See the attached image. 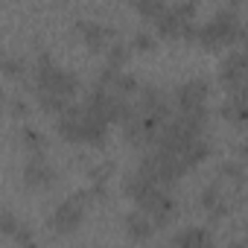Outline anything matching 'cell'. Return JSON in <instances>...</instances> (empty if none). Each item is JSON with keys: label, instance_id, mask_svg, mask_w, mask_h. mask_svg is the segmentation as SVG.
Returning <instances> with one entry per match:
<instances>
[{"label": "cell", "instance_id": "cell-1", "mask_svg": "<svg viewBox=\"0 0 248 248\" xmlns=\"http://www.w3.org/2000/svg\"><path fill=\"white\" fill-rule=\"evenodd\" d=\"M79 93V76L56 64L53 59H41L35 64V96L38 105L59 117L67 105H73V96Z\"/></svg>", "mask_w": 248, "mask_h": 248}, {"label": "cell", "instance_id": "cell-2", "mask_svg": "<svg viewBox=\"0 0 248 248\" xmlns=\"http://www.w3.org/2000/svg\"><path fill=\"white\" fill-rule=\"evenodd\" d=\"M108 129L111 123L99 120L96 114H91L85 105H67L59 117H56V132L62 140L67 143H82V146H102L108 140Z\"/></svg>", "mask_w": 248, "mask_h": 248}, {"label": "cell", "instance_id": "cell-3", "mask_svg": "<svg viewBox=\"0 0 248 248\" xmlns=\"http://www.w3.org/2000/svg\"><path fill=\"white\" fill-rule=\"evenodd\" d=\"M199 47L204 50H222L233 44H248V24L239 18L236 9H219L207 24L199 27Z\"/></svg>", "mask_w": 248, "mask_h": 248}, {"label": "cell", "instance_id": "cell-4", "mask_svg": "<svg viewBox=\"0 0 248 248\" xmlns=\"http://www.w3.org/2000/svg\"><path fill=\"white\" fill-rule=\"evenodd\" d=\"M196 12H199V0H178L170 3L161 18L155 21V32L164 41H196L199 38V27L196 24Z\"/></svg>", "mask_w": 248, "mask_h": 248}, {"label": "cell", "instance_id": "cell-5", "mask_svg": "<svg viewBox=\"0 0 248 248\" xmlns=\"http://www.w3.org/2000/svg\"><path fill=\"white\" fill-rule=\"evenodd\" d=\"M93 199L88 196V190L85 193H76V196H70V199H64V202H59L56 207H53V213H50V228L59 233V236H70V233H76L82 225H85V216H88V204H91Z\"/></svg>", "mask_w": 248, "mask_h": 248}, {"label": "cell", "instance_id": "cell-6", "mask_svg": "<svg viewBox=\"0 0 248 248\" xmlns=\"http://www.w3.org/2000/svg\"><path fill=\"white\" fill-rule=\"evenodd\" d=\"M233 196H236V190H231L222 178L210 181V184L202 190V199H199L204 216H207L210 222H222V219H228V216L233 213V207H236Z\"/></svg>", "mask_w": 248, "mask_h": 248}, {"label": "cell", "instance_id": "cell-7", "mask_svg": "<svg viewBox=\"0 0 248 248\" xmlns=\"http://www.w3.org/2000/svg\"><path fill=\"white\" fill-rule=\"evenodd\" d=\"M207 102H210V88H207L204 79H187L172 93V105L181 114H202V117H207Z\"/></svg>", "mask_w": 248, "mask_h": 248}, {"label": "cell", "instance_id": "cell-8", "mask_svg": "<svg viewBox=\"0 0 248 248\" xmlns=\"http://www.w3.org/2000/svg\"><path fill=\"white\" fill-rule=\"evenodd\" d=\"M219 85L228 93H239L248 88V44L233 50L222 64H219Z\"/></svg>", "mask_w": 248, "mask_h": 248}, {"label": "cell", "instance_id": "cell-9", "mask_svg": "<svg viewBox=\"0 0 248 248\" xmlns=\"http://www.w3.org/2000/svg\"><path fill=\"white\" fill-rule=\"evenodd\" d=\"M56 178H59V172H56V167H53L44 155H30V158L24 161L21 181H24L27 190H35V193L50 190V187L56 184Z\"/></svg>", "mask_w": 248, "mask_h": 248}, {"label": "cell", "instance_id": "cell-10", "mask_svg": "<svg viewBox=\"0 0 248 248\" xmlns=\"http://www.w3.org/2000/svg\"><path fill=\"white\" fill-rule=\"evenodd\" d=\"M76 32H79V38L85 41V47L93 50V53H105V50L117 41V32L108 30V27L99 24V21H79V24H76Z\"/></svg>", "mask_w": 248, "mask_h": 248}, {"label": "cell", "instance_id": "cell-11", "mask_svg": "<svg viewBox=\"0 0 248 248\" xmlns=\"http://www.w3.org/2000/svg\"><path fill=\"white\" fill-rule=\"evenodd\" d=\"M123 228H126V236H129L132 242H149V239L155 236V231H158V222H155L146 210L135 207L126 219H123Z\"/></svg>", "mask_w": 248, "mask_h": 248}, {"label": "cell", "instance_id": "cell-12", "mask_svg": "<svg viewBox=\"0 0 248 248\" xmlns=\"http://www.w3.org/2000/svg\"><path fill=\"white\" fill-rule=\"evenodd\" d=\"M222 117L228 123H245L248 120V99L242 93H228V99L222 105Z\"/></svg>", "mask_w": 248, "mask_h": 248}, {"label": "cell", "instance_id": "cell-13", "mask_svg": "<svg viewBox=\"0 0 248 248\" xmlns=\"http://www.w3.org/2000/svg\"><path fill=\"white\" fill-rule=\"evenodd\" d=\"M18 140H21V146H24L27 155H44V149H47L44 135H41L38 129H32V126H24L21 135H18Z\"/></svg>", "mask_w": 248, "mask_h": 248}, {"label": "cell", "instance_id": "cell-14", "mask_svg": "<svg viewBox=\"0 0 248 248\" xmlns=\"http://www.w3.org/2000/svg\"><path fill=\"white\" fill-rule=\"evenodd\" d=\"M213 233L207 228H184L172 236V245H210Z\"/></svg>", "mask_w": 248, "mask_h": 248}, {"label": "cell", "instance_id": "cell-15", "mask_svg": "<svg viewBox=\"0 0 248 248\" xmlns=\"http://www.w3.org/2000/svg\"><path fill=\"white\" fill-rule=\"evenodd\" d=\"M172 3V0H135V9H138V15L143 18V21H158L161 18V12L167 9Z\"/></svg>", "mask_w": 248, "mask_h": 248}, {"label": "cell", "instance_id": "cell-16", "mask_svg": "<svg viewBox=\"0 0 248 248\" xmlns=\"http://www.w3.org/2000/svg\"><path fill=\"white\" fill-rule=\"evenodd\" d=\"M132 50H138V53H152V50H155V38H152L149 32H138L135 41H132Z\"/></svg>", "mask_w": 248, "mask_h": 248}, {"label": "cell", "instance_id": "cell-17", "mask_svg": "<svg viewBox=\"0 0 248 248\" xmlns=\"http://www.w3.org/2000/svg\"><path fill=\"white\" fill-rule=\"evenodd\" d=\"M3 70H6V76H12V79H24V62L21 59H6L3 62Z\"/></svg>", "mask_w": 248, "mask_h": 248}, {"label": "cell", "instance_id": "cell-18", "mask_svg": "<svg viewBox=\"0 0 248 248\" xmlns=\"http://www.w3.org/2000/svg\"><path fill=\"white\" fill-rule=\"evenodd\" d=\"M9 105H12V117H27V114H30V105H27L24 99H12Z\"/></svg>", "mask_w": 248, "mask_h": 248}]
</instances>
